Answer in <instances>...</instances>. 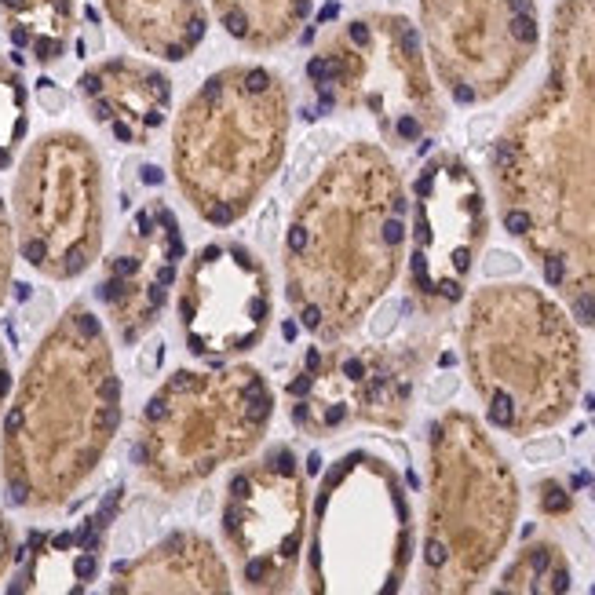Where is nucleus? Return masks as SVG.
Returning a JSON list of instances; mask_svg holds the SVG:
<instances>
[{"instance_id":"obj_28","label":"nucleus","mask_w":595,"mask_h":595,"mask_svg":"<svg viewBox=\"0 0 595 595\" xmlns=\"http://www.w3.org/2000/svg\"><path fill=\"white\" fill-rule=\"evenodd\" d=\"M541 508L544 512H566L570 508V497L562 493V489H555V486H548V493H541Z\"/></svg>"},{"instance_id":"obj_27","label":"nucleus","mask_w":595,"mask_h":595,"mask_svg":"<svg viewBox=\"0 0 595 595\" xmlns=\"http://www.w3.org/2000/svg\"><path fill=\"white\" fill-rule=\"evenodd\" d=\"M8 395H11V362H8V351L0 347V413L8 405Z\"/></svg>"},{"instance_id":"obj_23","label":"nucleus","mask_w":595,"mask_h":595,"mask_svg":"<svg viewBox=\"0 0 595 595\" xmlns=\"http://www.w3.org/2000/svg\"><path fill=\"white\" fill-rule=\"evenodd\" d=\"M29 132V88L19 66L0 55V172L11 168Z\"/></svg>"},{"instance_id":"obj_4","label":"nucleus","mask_w":595,"mask_h":595,"mask_svg":"<svg viewBox=\"0 0 595 595\" xmlns=\"http://www.w3.org/2000/svg\"><path fill=\"white\" fill-rule=\"evenodd\" d=\"M293 128L289 81L260 62L208 73L176 113L172 176L205 223L234 227L285 161Z\"/></svg>"},{"instance_id":"obj_20","label":"nucleus","mask_w":595,"mask_h":595,"mask_svg":"<svg viewBox=\"0 0 595 595\" xmlns=\"http://www.w3.org/2000/svg\"><path fill=\"white\" fill-rule=\"evenodd\" d=\"M0 29L37 66H55L77 34V0H0Z\"/></svg>"},{"instance_id":"obj_18","label":"nucleus","mask_w":595,"mask_h":595,"mask_svg":"<svg viewBox=\"0 0 595 595\" xmlns=\"http://www.w3.org/2000/svg\"><path fill=\"white\" fill-rule=\"evenodd\" d=\"M230 588L234 581L223 555L198 529H176L161 537L143 555L121 562L106 581V591L113 595H223Z\"/></svg>"},{"instance_id":"obj_1","label":"nucleus","mask_w":595,"mask_h":595,"mask_svg":"<svg viewBox=\"0 0 595 595\" xmlns=\"http://www.w3.org/2000/svg\"><path fill=\"white\" fill-rule=\"evenodd\" d=\"M504 230L537 253L544 281L595 325V0L559 8L555 66L493 146Z\"/></svg>"},{"instance_id":"obj_12","label":"nucleus","mask_w":595,"mask_h":595,"mask_svg":"<svg viewBox=\"0 0 595 595\" xmlns=\"http://www.w3.org/2000/svg\"><path fill=\"white\" fill-rule=\"evenodd\" d=\"M179 332L194 358L230 362L260 347L274 318L267 263L241 241H208L179 274Z\"/></svg>"},{"instance_id":"obj_24","label":"nucleus","mask_w":595,"mask_h":595,"mask_svg":"<svg viewBox=\"0 0 595 595\" xmlns=\"http://www.w3.org/2000/svg\"><path fill=\"white\" fill-rule=\"evenodd\" d=\"M504 588H526V591H570V570L559 559L551 544L526 548L522 562L508 574Z\"/></svg>"},{"instance_id":"obj_15","label":"nucleus","mask_w":595,"mask_h":595,"mask_svg":"<svg viewBox=\"0 0 595 595\" xmlns=\"http://www.w3.org/2000/svg\"><path fill=\"white\" fill-rule=\"evenodd\" d=\"M183 260L186 241L172 205L161 198L143 201L106 253L99 278V303L124 347H136L158 329L179 285Z\"/></svg>"},{"instance_id":"obj_19","label":"nucleus","mask_w":595,"mask_h":595,"mask_svg":"<svg viewBox=\"0 0 595 595\" xmlns=\"http://www.w3.org/2000/svg\"><path fill=\"white\" fill-rule=\"evenodd\" d=\"M103 8L124 41L161 62L190 59L208 34L205 0H103Z\"/></svg>"},{"instance_id":"obj_26","label":"nucleus","mask_w":595,"mask_h":595,"mask_svg":"<svg viewBox=\"0 0 595 595\" xmlns=\"http://www.w3.org/2000/svg\"><path fill=\"white\" fill-rule=\"evenodd\" d=\"M15 555H19V544H15V526L8 522V515L0 512V581L8 577V570L15 566Z\"/></svg>"},{"instance_id":"obj_10","label":"nucleus","mask_w":595,"mask_h":595,"mask_svg":"<svg viewBox=\"0 0 595 595\" xmlns=\"http://www.w3.org/2000/svg\"><path fill=\"white\" fill-rule=\"evenodd\" d=\"M307 88L322 113L365 110L395 143H417L438 117L420 34L395 15H358L322 37L307 59Z\"/></svg>"},{"instance_id":"obj_8","label":"nucleus","mask_w":595,"mask_h":595,"mask_svg":"<svg viewBox=\"0 0 595 595\" xmlns=\"http://www.w3.org/2000/svg\"><path fill=\"white\" fill-rule=\"evenodd\" d=\"M11 223L19 256L48 281H73L99 260L106 183L91 139L59 128L29 143L11 186Z\"/></svg>"},{"instance_id":"obj_30","label":"nucleus","mask_w":595,"mask_h":595,"mask_svg":"<svg viewBox=\"0 0 595 595\" xmlns=\"http://www.w3.org/2000/svg\"><path fill=\"white\" fill-rule=\"evenodd\" d=\"M453 391H457V380H453V377L434 380V384H431V402H442V398H449Z\"/></svg>"},{"instance_id":"obj_14","label":"nucleus","mask_w":595,"mask_h":595,"mask_svg":"<svg viewBox=\"0 0 595 595\" xmlns=\"http://www.w3.org/2000/svg\"><path fill=\"white\" fill-rule=\"evenodd\" d=\"M293 424L307 434L329 438L347 424H398L405 402L413 398V380L398 358L380 347H343L329 340L310 347L285 384Z\"/></svg>"},{"instance_id":"obj_6","label":"nucleus","mask_w":595,"mask_h":595,"mask_svg":"<svg viewBox=\"0 0 595 595\" xmlns=\"http://www.w3.org/2000/svg\"><path fill=\"white\" fill-rule=\"evenodd\" d=\"M467 362L489 424L529 431L559 420L577 398V340L534 289H489L467 322Z\"/></svg>"},{"instance_id":"obj_7","label":"nucleus","mask_w":595,"mask_h":595,"mask_svg":"<svg viewBox=\"0 0 595 595\" xmlns=\"http://www.w3.org/2000/svg\"><path fill=\"white\" fill-rule=\"evenodd\" d=\"M413 548L410 500L395 472L365 449L329 464L310 508L307 588L398 591Z\"/></svg>"},{"instance_id":"obj_5","label":"nucleus","mask_w":595,"mask_h":595,"mask_svg":"<svg viewBox=\"0 0 595 595\" xmlns=\"http://www.w3.org/2000/svg\"><path fill=\"white\" fill-rule=\"evenodd\" d=\"M274 417V387L248 362L176 369L143 405L132 460L168 497L253 453Z\"/></svg>"},{"instance_id":"obj_11","label":"nucleus","mask_w":595,"mask_h":595,"mask_svg":"<svg viewBox=\"0 0 595 595\" xmlns=\"http://www.w3.org/2000/svg\"><path fill=\"white\" fill-rule=\"evenodd\" d=\"M219 534L245 591L293 588L307 548V479L289 446H270L227 479Z\"/></svg>"},{"instance_id":"obj_31","label":"nucleus","mask_w":595,"mask_h":595,"mask_svg":"<svg viewBox=\"0 0 595 595\" xmlns=\"http://www.w3.org/2000/svg\"><path fill=\"white\" fill-rule=\"evenodd\" d=\"M519 263L512 260V256H504V253H500V256H493V263H489V274H508V270H515Z\"/></svg>"},{"instance_id":"obj_3","label":"nucleus","mask_w":595,"mask_h":595,"mask_svg":"<svg viewBox=\"0 0 595 595\" xmlns=\"http://www.w3.org/2000/svg\"><path fill=\"white\" fill-rule=\"evenodd\" d=\"M410 201L377 146L351 143L322 165L281 238L285 303L303 332L343 340L391 285Z\"/></svg>"},{"instance_id":"obj_21","label":"nucleus","mask_w":595,"mask_h":595,"mask_svg":"<svg viewBox=\"0 0 595 595\" xmlns=\"http://www.w3.org/2000/svg\"><path fill=\"white\" fill-rule=\"evenodd\" d=\"M315 0H212V15L241 48L274 51L289 44L310 19Z\"/></svg>"},{"instance_id":"obj_25","label":"nucleus","mask_w":595,"mask_h":595,"mask_svg":"<svg viewBox=\"0 0 595 595\" xmlns=\"http://www.w3.org/2000/svg\"><path fill=\"white\" fill-rule=\"evenodd\" d=\"M15 253H19V245H15V223H11V215H8L4 198H0V307H4V300H8V293H11Z\"/></svg>"},{"instance_id":"obj_29","label":"nucleus","mask_w":595,"mask_h":595,"mask_svg":"<svg viewBox=\"0 0 595 595\" xmlns=\"http://www.w3.org/2000/svg\"><path fill=\"white\" fill-rule=\"evenodd\" d=\"M555 453H559V442H555V438H548V442H534V446H526V457H529V460L555 457Z\"/></svg>"},{"instance_id":"obj_13","label":"nucleus","mask_w":595,"mask_h":595,"mask_svg":"<svg viewBox=\"0 0 595 595\" xmlns=\"http://www.w3.org/2000/svg\"><path fill=\"white\" fill-rule=\"evenodd\" d=\"M420 8L457 103L500 91L537 44L534 0H420Z\"/></svg>"},{"instance_id":"obj_2","label":"nucleus","mask_w":595,"mask_h":595,"mask_svg":"<svg viewBox=\"0 0 595 595\" xmlns=\"http://www.w3.org/2000/svg\"><path fill=\"white\" fill-rule=\"evenodd\" d=\"M121 431V377L106 322L70 303L29 355L0 427V482L15 508L51 512L99 472Z\"/></svg>"},{"instance_id":"obj_17","label":"nucleus","mask_w":595,"mask_h":595,"mask_svg":"<svg viewBox=\"0 0 595 595\" xmlns=\"http://www.w3.org/2000/svg\"><path fill=\"white\" fill-rule=\"evenodd\" d=\"M84 113L124 146H150L172 117V77L136 55L99 59L77 77Z\"/></svg>"},{"instance_id":"obj_22","label":"nucleus","mask_w":595,"mask_h":595,"mask_svg":"<svg viewBox=\"0 0 595 595\" xmlns=\"http://www.w3.org/2000/svg\"><path fill=\"white\" fill-rule=\"evenodd\" d=\"M99 570V537L96 529L44 537L22 574V591H81Z\"/></svg>"},{"instance_id":"obj_9","label":"nucleus","mask_w":595,"mask_h":595,"mask_svg":"<svg viewBox=\"0 0 595 595\" xmlns=\"http://www.w3.org/2000/svg\"><path fill=\"white\" fill-rule=\"evenodd\" d=\"M431 449L434 497L424 541V574L431 588L453 591L479 581L497 559L515 515V482L467 417L434 424Z\"/></svg>"},{"instance_id":"obj_16","label":"nucleus","mask_w":595,"mask_h":595,"mask_svg":"<svg viewBox=\"0 0 595 595\" xmlns=\"http://www.w3.org/2000/svg\"><path fill=\"white\" fill-rule=\"evenodd\" d=\"M482 230L486 208L467 168L449 158L424 165L413 183V289L431 300L457 303Z\"/></svg>"}]
</instances>
